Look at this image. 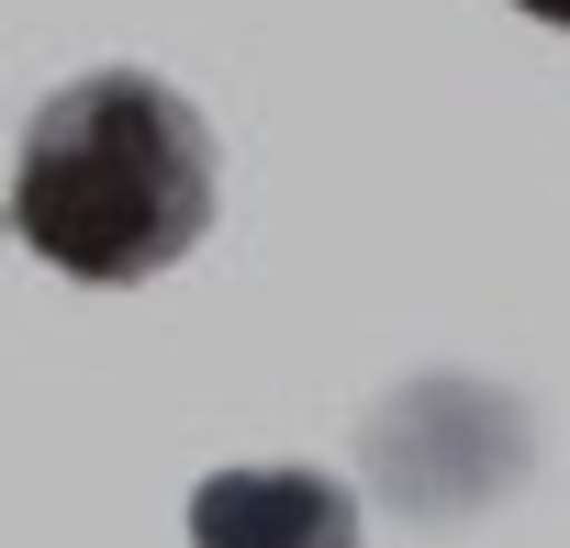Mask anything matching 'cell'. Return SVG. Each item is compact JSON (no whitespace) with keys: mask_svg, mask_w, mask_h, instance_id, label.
<instances>
[{"mask_svg":"<svg viewBox=\"0 0 570 548\" xmlns=\"http://www.w3.org/2000/svg\"><path fill=\"white\" fill-rule=\"evenodd\" d=\"M190 548H358V503L325 470H213L190 492Z\"/></svg>","mask_w":570,"mask_h":548,"instance_id":"obj_2","label":"cell"},{"mask_svg":"<svg viewBox=\"0 0 570 548\" xmlns=\"http://www.w3.org/2000/svg\"><path fill=\"white\" fill-rule=\"evenodd\" d=\"M12 224L68 281H157L213 224V135L146 68H90L23 124Z\"/></svg>","mask_w":570,"mask_h":548,"instance_id":"obj_1","label":"cell"},{"mask_svg":"<svg viewBox=\"0 0 570 548\" xmlns=\"http://www.w3.org/2000/svg\"><path fill=\"white\" fill-rule=\"evenodd\" d=\"M514 12H537V23H570V0H514Z\"/></svg>","mask_w":570,"mask_h":548,"instance_id":"obj_3","label":"cell"}]
</instances>
